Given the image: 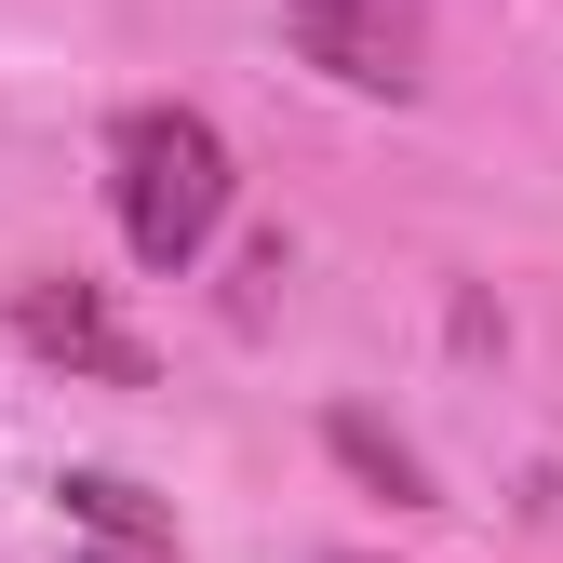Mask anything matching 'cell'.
Listing matches in <instances>:
<instances>
[{
    "label": "cell",
    "mask_w": 563,
    "mask_h": 563,
    "mask_svg": "<svg viewBox=\"0 0 563 563\" xmlns=\"http://www.w3.org/2000/svg\"><path fill=\"white\" fill-rule=\"evenodd\" d=\"M54 497H67V523H95L108 550H175V510H162V497H134L121 470H67Z\"/></svg>",
    "instance_id": "5"
},
{
    "label": "cell",
    "mask_w": 563,
    "mask_h": 563,
    "mask_svg": "<svg viewBox=\"0 0 563 563\" xmlns=\"http://www.w3.org/2000/svg\"><path fill=\"white\" fill-rule=\"evenodd\" d=\"M282 41L335 95H416L430 81V14L416 0H282Z\"/></svg>",
    "instance_id": "2"
},
{
    "label": "cell",
    "mask_w": 563,
    "mask_h": 563,
    "mask_svg": "<svg viewBox=\"0 0 563 563\" xmlns=\"http://www.w3.org/2000/svg\"><path fill=\"white\" fill-rule=\"evenodd\" d=\"M81 563H175V550H108V537H95V550H81Z\"/></svg>",
    "instance_id": "6"
},
{
    "label": "cell",
    "mask_w": 563,
    "mask_h": 563,
    "mask_svg": "<svg viewBox=\"0 0 563 563\" xmlns=\"http://www.w3.org/2000/svg\"><path fill=\"white\" fill-rule=\"evenodd\" d=\"M322 443H335V470H363V483H376L389 510H443V483H430V456H416L402 430H376L363 402H335V416H322Z\"/></svg>",
    "instance_id": "4"
},
{
    "label": "cell",
    "mask_w": 563,
    "mask_h": 563,
    "mask_svg": "<svg viewBox=\"0 0 563 563\" xmlns=\"http://www.w3.org/2000/svg\"><path fill=\"white\" fill-rule=\"evenodd\" d=\"M229 134L201 108H121L108 121V216H121V255L134 268H188L201 242L229 229Z\"/></svg>",
    "instance_id": "1"
},
{
    "label": "cell",
    "mask_w": 563,
    "mask_h": 563,
    "mask_svg": "<svg viewBox=\"0 0 563 563\" xmlns=\"http://www.w3.org/2000/svg\"><path fill=\"white\" fill-rule=\"evenodd\" d=\"M335 563H389V550H335Z\"/></svg>",
    "instance_id": "7"
},
{
    "label": "cell",
    "mask_w": 563,
    "mask_h": 563,
    "mask_svg": "<svg viewBox=\"0 0 563 563\" xmlns=\"http://www.w3.org/2000/svg\"><path fill=\"white\" fill-rule=\"evenodd\" d=\"M14 349L54 363V376H95V389H148V335L95 282H14Z\"/></svg>",
    "instance_id": "3"
}]
</instances>
